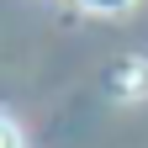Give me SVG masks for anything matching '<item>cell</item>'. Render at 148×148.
Here are the masks:
<instances>
[{
    "label": "cell",
    "mask_w": 148,
    "mask_h": 148,
    "mask_svg": "<svg viewBox=\"0 0 148 148\" xmlns=\"http://www.w3.org/2000/svg\"><path fill=\"white\" fill-rule=\"evenodd\" d=\"M0 148H27V138H21V127H16L5 111H0Z\"/></svg>",
    "instance_id": "2"
},
{
    "label": "cell",
    "mask_w": 148,
    "mask_h": 148,
    "mask_svg": "<svg viewBox=\"0 0 148 148\" xmlns=\"http://www.w3.org/2000/svg\"><path fill=\"white\" fill-rule=\"evenodd\" d=\"M95 11H116V5H127V0H90Z\"/></svg>",
    "instance_id": "3"
},
{
    "label": "cell",
    "mask_w": 148,
    "mask_h": 148,
    "mask_svg": "<svg viewBox=\"0 0 148 148\" xmlns=\"http://www.w3.org/2000/svg\"><path fill=\"white\" fill-rule=\"evenodd\" d=\"M111 85H116V95L143 101V95H148V64H143V58H127L116 74H111Z\"/></svg>",
    "instance_id": "1"
}]
</instances>
